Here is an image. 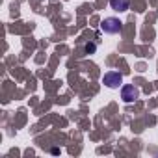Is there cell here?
<instances>
[{
    "instance_id": "1",
    "label": "cell",
    "mask_w": 158,
    "mask_h": 158,
    "mask_svg": "<svg viewBox=\"0 0 158 158\" xmlns=\"http://www.w3.org/2000/svg\"><path fill=\"white\" fill-rule=\"evenodd\" d=\"M101 30L108 35H115V34H121L123 30V23L115 17H106L102 23H101Z\"/></svg>"
},
{
    "instance_id": "4",
    "label": "cell",
    "mask_w": 158,
    "mask_h": 158,
    "mask_svg": "<svg viewBox=\"0 0 158 158\" xmlns=\"http://www.w3.org/2000/svg\"><path fill=\"white\" fill-rule=\"evenodd\" d=\"M128 0H110V6H112V10H115V11H127L128 10Z\"/></svg>"
},
{
    "instance_id": "3",
    "label": "cell",
    "mask_w": 158,
    "mask_h": 158,
    "mask_svg": "<svg viewBox=\"0 0 158 158\" xmlns=\"http://www.w3.org/2000/svg\"><path fill=\"white\" fill-rule=\"evenodd\" d=\"M121 99L125 102H134L139 99V88L134 86V84H128V86H123L121 88Z\"/></svg>"
},
{
    "instance_id": "2",
    "label": "cell",
    "mask_w": 158,
    "mask_h": 158,
    "mask_svg": "<svg viewBox=\"0 0 158 158\" xmlns=\"http://www.w3.org/2000/svg\"><path fill=\"white\" fill-rule=\"evenodd\" d=\"M102 82H104L106 88L117 89V88L123 84V74L117 73V71H108V73H104V76H102Z\"/></svg>"
},
{
    "instance_id": "5",
    "label": "cell",
    "mask_w": 158,
    "mask_h": 158,
    "mask_svg": "<svg viewBox=\"0 0 158 158\" xmlns=\"http://www.w3.org/2000/svg\"><path fill=\"white\" fill-rule=\"evenodd\" d=\"M97 50V45L95 43H86V47H84V52L86 54H93Z\"/></svg>"
}]
</instances>
